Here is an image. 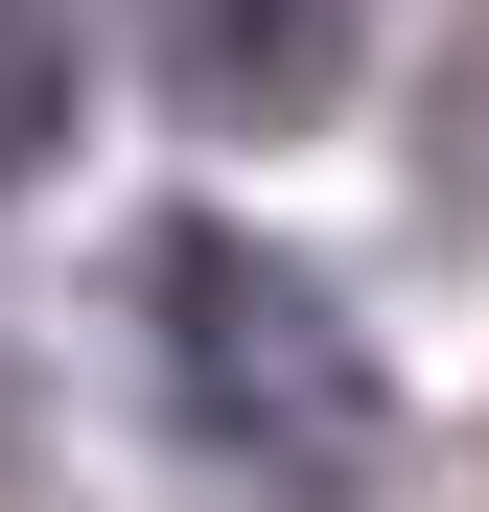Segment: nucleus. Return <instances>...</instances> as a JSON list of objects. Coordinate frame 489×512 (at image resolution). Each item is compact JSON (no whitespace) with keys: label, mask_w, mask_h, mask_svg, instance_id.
<instances>
[{"label":"nucleus","mask_w":489,"mask_h":512,"mask_svg":"<svg viewBox=\"0 0 489 512\" xmlns=\"http://www.w3.org/2000/svg\"><path fill=\"white\" fill-rule=\"evenodd\" d=\"M140 350H163V419H187L257 512H350V489L396 466L373 326L326 303L280 233H233V210H163V233H140Z\"/></svg>","instance_id":"1"},{"label":"nucleus","mask_w":489,"mask_h":512,"mask_svg":"<svg viewBox=\"0 0 489 512\" xmlns=\"http://www.w3.org/2000/svg\"><path fill=\"white\" fill-rule=\"evenodd\" d=\"M117 24L163 70V117H210V140H303L350 94V0H117Z\"/></svg>","instance_id":"2"},{"label":"nucleus","mask_w":489,"mask_h":512,"mask_svg":"<svg viewBox=\"0 0 489 512\" xmlns=\"http://www.w3.org/2000/svg\"><path fill=\"white\" fill-rule=\"evenodd\" d=\"M70 163V0H0V187Z\"/></svg>","instance_id":"3"},{"label":"nucleus","mask_w":489,"mask_h":512,"mask_svg":"<svg viewBox=\"0 0 489 512\" xmlns=\"http://www.w3.org/2000/svg\"><path fill=\"white\" fill-rule=\"evenodd\" d=\"M0 489H24V396H0Z\"/></svg>","instance_id":"4"}]
</instances>
